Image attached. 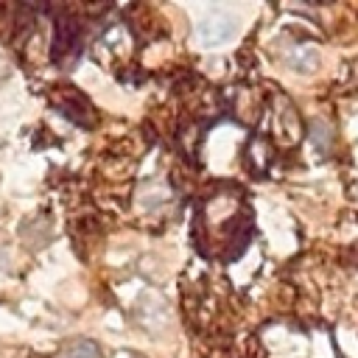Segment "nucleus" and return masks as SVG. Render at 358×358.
<instances>
[{
  "mask_svg": "<svg viewBox=\"0 0 358 358\" xmlns=\"http://www.w3.org/2000/svg\"><path fill=\"white\" fill-rule=\"evenodd\" d=\"M232 34H235V20H232L229 14L215 11V14H207V17L199 22L196 39H199L204 48H215V45L232 39Z\"/></svg>",
  "mask_w": 358,
  "mask_h": 358,
  "instance_id": "nucleus-1",
  "label": "nucleus"
},
{
  "mask_svg": "<svg viewBox=\"0 0 358 358\" xmlns=\"http://www.w3.org/2000/svg\"><path fill=\"white\" fill-rule=\"evenodd\" d=\"M285 59H288V64H291L296 73H310V70H316V64H319V53H316L310 45H294V48L285 53Z\"/></svg>",
  "mask_w": 358,
  "mask_h": 358,
  "instance_id": "nucleus-2",
  "label": "nucleus"
},
{
  "mask_svg": "<svg viewBox=\"0 0 358 358\" xmlns=\"http://www.w3.org/2000/svg\"><path fill=\"white\" fill-rule=\"evenodd\" d=\"M64 355H67V358H101L98 347H95L92 341H87V338L73 341V344L67 347V352H64Z\"/></svg>",
  "mask_w": 358,
  "mask_h": 358,
  "instance_id": "nucleus-3",
  "label": "nucleus"
},
{
  "mask_svg": "<svg viewBox=\"0 0 358 358\" xmlns=\"http://www.w3.org/2000/svg\"><path fill=\"white\" fill-rule=\"evenodd\" d=\"M59 109H62V115H67L70 120H76V112H73V109H78V112H90L87 101H84L78 92H73V90H67V101L59 103Z\"/></svg>",
  "mask_w": 358,
  "mask_h": 358,
  "instance_id": "nucleus-4",
  "label": "nucleus"
},
{
  "mask_svg": "<svg viewBox=\"0 0 358 358\" xmlns=\"http://www.w3.org/2000/svg\"><path fill=\"white\" fill-rule=\"evenodd\" d=\"M313 143L319 148H330V126L327 123H322V120L313 123Z\"/></svg>",
  "mask_w": 358,
  "mask_h": 358,
  "instance_id": "nucleus-5",
  "label": "nucleus"
}]
</instances>
